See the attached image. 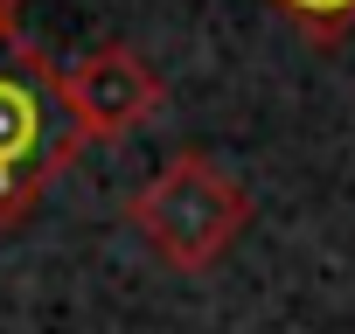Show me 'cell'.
<instances>
[{"mask_svg":"<svg viewBox=\"0 0 355 334\" xmlns=\"http://www.w3.org/2000/svg\"><path fill=\"white\" fill-rule=\"evenodd\" d=\"M56 98H63V118H70L77 146H119V139L146 132L167 112V84L153 77V63L132 42H98L77 63H63Z\"/></svg>","mask_w":355,"mask_h":334,"instance_id":"cell-3","label":"cell"},{"mask_svg":"<svg viewBox=\"0 0 355 334\" xmlns=\"http://www.w3.org/2000/svg\"><path fill=\"white\" fill-rule=\"evenodd\" d=\"M279 21H293L313 49H334L341 35H355V0H265Z\"/></svg>","mask_w":355,"mask_h":334,"instance_id":"cell-4","label":"cell"},{"mask_svg":"<svg viewBox=\"0 0 355 334\" xmlns=\"http://www.w3.org/2000/svg\"><path fill=\"white\" fill-rule=\"evenodd\" d=\"M77 132L56 98V63L35 42H0V230H21L42 188L77 167Z\"/></svg>","mask_w":355,"mask_h":334,"instance_id":"cell-2","label":"cell"},{"mask_svg":"<svg viewBox=\"0 0 355 334\" xmlns=\"http://www.w3.org/2000/svg\"><path fill=\"white\" fill-rule=\"evenodd\" d=\"M0 42H21V0H0Z\"/></svg>","mask_w":355,"mask_h":334,"instance_id":"cell-5","label":"cell"},{"mask_svg":"<svg viewBox=\"0 0 355 334\" xmlns=\"http://www.w3.org/2000/svg\"><path fill=\"white\" fill-rule=\"evenodd\" d=\"M125 223L139 230V244L174 265V272H209L237 251V237L251 230V188L209 153H174L160 175H146L125 195Z\"/></svg>","mask_w":355,"mask_h":334,"instance_id":"cell-1","label":"cell"}]
</instances>
